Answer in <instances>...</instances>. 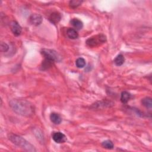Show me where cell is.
<instances>
[{
  "instance_id": "obj_1",
  "label": "cell",
  "mask_w": 152,
  "mask_h": 152,
  "mask_svg": "<svg viewBox=\"0 0 152 152\" xmlns=\"http://www.w3.org/2000/svg\"><path fill=\"white\" fill-rule=\"evenodd\" d=\"M10 106L14 111L20 115L31 117L35 113L33 105L26 100H12L10 102Z\"/></svg>"
},
{
  "instance_id": "obj_2",
  "label": "cell",
  "mask_w": 152,
  "mask_h": 152,
  "mask_svg": "<svg viewBox=\"0 0 152 152\" xmlns=\"http://www.w3.org/2000/svg\"><path fill=\"white\" fill-rule=\"evenodd\" d=\"M10 140L14 144L17 145L19 147L25 150L29 151H36V150L35 149L34 146H32L31 143L24 139L23 137L11 134L8 135Z\"/></svg>"
},
{
  "instance_id": "obj_3",
  "label": "cell",
  "mask_w": 152,
  "mask_h": 152,
  "mask_svg": "<svg viewBox=\"0 0 152 152\" xmlns=\"http://www.w3.org/2000/svg\"><path fill=\"white\" fill-rule=\"evenodd\" d=\"M106 40V36L103 34L97 35L89 38L86 40V45L91 48L96 47L104 44Z\"/></svg>"
},
{
  "instance_id": "obj_4",
  "label": "cell",
  "mask_w": 152,
  "mask_h": 152,
  "mask_svg": "<svg viewBox=\"0 0 152 152\" xmlns=\"http://www.w3.org/2000/svg\"><path fill=\"white\" fill-rule=\"evenodd\" d=\"M41 53L44 55L45 59L50 60L53 62H60L61 61V55L54 50L43 49L41 51Z\"/></svg>"
},
{
  "instance_id": "obj_5",
  "label": "cell",
  "mask_w": 152,
  "mask_h": 152,
  "mask_svg": "<svg viewBox=\"0 0 152 152\" xmlns=\"http://www.w3.org/2000/svg\"><path fill=\"white\" fill-rule=\"evenodd\" d=\"M52 139L55 143L60 144L67 141V137L61 132H55L52 134Z\"/></svg>"
},
{
  "instance_id": "obj_6",
  "label": "cell",
  "mask_w": 152,
  "mask_h": 152,
  "mask_svg": "<svg viewBox=\"0 0 152 152\" xmlns=\"http://www.w3.org/2000/svg\"><path fill=\"white\" fill-rule=\"evenodd\" d=\"M11 30L12 33L16 36L20 35L22 32V28L20 24L16 21H12L10 23Z\"/></svg>"
},
{
  "instance_id": "obj_7",
  "label": "cell",
  "mask_w": 152,
  "mask_h": 152,
  "mask_svg": "<svg viewBox=\"0 0 152 152\" xmlns=\"http://www.w3.org/2000/svg\"><path fill=\"white\" fill-rule=\"evenodd\" d=\"M30 23L33 26H39L42 23L43 21V18L42 16L37 14H33L29 18Z\"/></svg>"
},
{
  "instance_id": "obj_8",
  "label": "cell",
  "mask_w": 152,
  "mask_h": 152,
  "mask_svg": "<svg viewBox=\"0 0 152 152\" xmlns=\"http://www.w3.org/2000/svg\"><path fill=\"white\" fill-rule=\"evenodd\" d=\"M61 19V15L58 12H53L49 17V20L53 24H57Z\"/></svg>"
},
{
  "instance_id": "obj_9",
  "label": "cell",
  "mask_w": 152,
  "mask_h": 152,
  "mask_svg": "<svg viewBox=\"0 0 152 152\" xmlns=\"http://www.w3.org/2000/svg\"><path fill=\"white\" fill-rule=\"evenodd\" d=\"M70 23L74 27V29L76 31H79L81 29L83 28V22L78 19H76V18L73 19L70 21Z\"/></svg>"
},
{
  "instance_id": "obj_10",
  "label": "cell",
  "mask_w": 152,
  "mask_h": 152,
  "mask_svg": "<svg viewBox=\"0 0 152 152\" xmlns=\"http://www.w3.org/2000/svg\"><path fill=\"white\" fill-rule=\"evenodd\" d=\"M50 119L54 124H60L62 122V118L60 115L57 113H52L50 115Z\"/></svg>"
},
{
  "instance_id": "obj_11",
  "label": "cell",
  "mask_w": 152,
  "mask_h": 152,
  "mask_svg": "<svg viewBox=\"0 0 152 152\" xmlns=\"http://www.w3.org/2000/svg\"><path fill=\"white\" fill-rule=\"evenodd\" d=\"M67 36L71 39H76L78 38V34L77 31L73 28H69L67 31Z\"/></svg>"
},
{
  "instance_id": "obj_12",
  "label": "cell",
  "mask_w": 152,
  "mask_h": 152,
  "mask_svg": "<svg viewBox=\"0 0 152 152\" xmlns=\"http://www.w3.org/2000/svg\"><path fill=\"white\" fill-rule=\"evenodd\" d=\"M131 95L127 92H123L121 95V101L122 103H127L131 99Z\"/></svg>"
},
{
  "instance_id": "obj_13",
  "label": "cell",
  "mask_w": 152,
  "mask_h": 152,
  "mask_svg": "<svg viewBox=\"0 0 152 152\" xmlns=\"http://www.w3.org/2000/svg\"><path fill=\"white\" fill-rule=\"evenodd\" d=\"M124 61H125V58H124V57L121 54L118 55L114 60V63L117 66L122 65L124 63Z\"/></svg>"
},
{
  "instance_id": "obj_14",
  "label": "cell",
  "mask_w": 152,
  "mask_h": 152,
  "mask_svg": "<svg viewBox=\"0 0 152 152\" xmlns=\"http://www.w3.org/2000/svg\"><path fill=\"white\" fill-rule=\"evenodd\" d=\"M53 63H54L53 62H52L50 60L45 59V60L42 62V70H47V69H49V68H51L52 67V65H53Z\"/></svg>"
},
{
  "instance_id": "obj_15",
  "label": "cell",
  "mask_w": 152,
  "mask_h": 152,
  "mask_svg": "<svg viewBox=\"0 0 152 152\" xmlns=\"http://www.w3.org/2000/svg\"><path fill=\"white\" fill-rule=\"evenodd\" d=\"M142 103L144 106L147 108L151 109L152 107V101L150 98H146L142 99Z\"/></svg>"
},
{
  "instance_id": "obj_16",
  "label": "cell",
  "mask_w": 152,
  "mask_h": 152,
  "mask_svg": "<svg viewBox=\"0 0 152 152\" xmlns=\"http://www.w3.org/2000/svg\"><path fill=\"white\" fill-rule=\"evenodd\" d=\"M76 65L79 68H83L86 65V61L84 58H79L76 60Z\"/></svg>"
},
{
  "instance_id": "obj_17",
  "label": "cell",
  "mask_w": 152,
  "mask_h": 152,
  "mask_svg": "<svg viewBox=\"0 0 152 152\" xmlns=\"http://www.w3.org/2000/svg\"><path fill=\"white\" fill-rule=\"evenodd\" d=\"M102 146L106 149H109V150H110V149H112L114 148V144L113 143L110 141V140H106V141H104L102 143Z\"/></svg>"
},
{
  "instance_id": "obj_18",
  "label": "cell",
  "mask_w": 152,
  "mask_h": 152,
  "mask_svg": "<svg viewBox=\"0 0 152 152\" xmlns=\"http://www.w3.org/2000/svg\"><path fill=\"white\" fill-rule=\"evenodd\" d=\"M83 3L82 1H80V0H72V1H70V6L73 8H76L79 6L81 4Z\"/></svg>"
},
{
  "instance_id": "obj_19",
  "label": "cell",
  "mask_w": 152,
  "mask_h": 152,
  "mask_svg": "<svg viewBox=\"0 0 152 152\" xmlns=\"http://www.w3.org/2000/svg\"><path fill=\"white\" fill-rule=\"evenodd\" d=\"M1 48H0V49H1V52H7L8 49H9V47L8 45L6 44V43H4V42H1V47H0Z\"/></svg>"
}]
</instances>
